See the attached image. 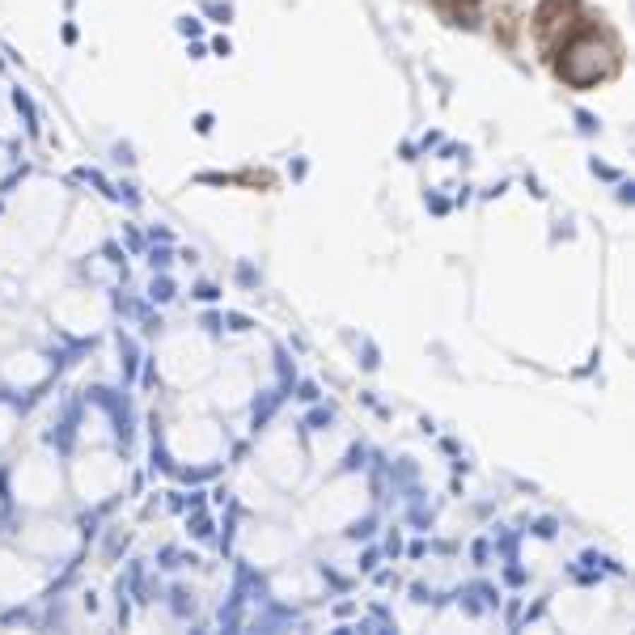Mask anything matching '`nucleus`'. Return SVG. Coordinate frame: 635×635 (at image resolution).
Wrapping results in <instances>:
<instances>
[{"label": "nucleus", "mask_w": 635, "mask_h": 635, "mask_svg": "<svg viewBox=\"0 0 635 635\" xmlns=\"http://www.w3.org/2000/svg\"><path fill=\"white\" fill-rule=\"evenodd\" d=\"M555 68L572 89H593L598 81H610L619 72V47L598 30H576L559 42Z\"/></svg>", "instance_id": "f257e3e1"}]
</instances>
